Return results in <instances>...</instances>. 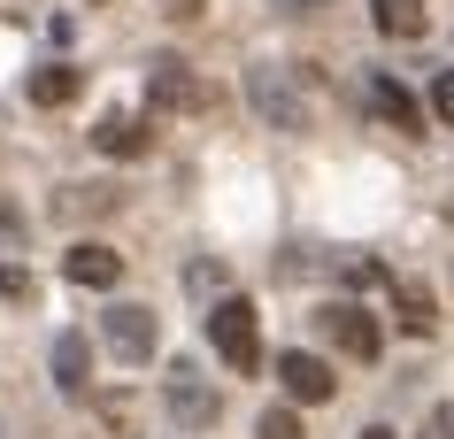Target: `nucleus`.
I'll use <instances>...</instances> for the list:
<instances>
[{"label":"nucleus","instance_id":"5","mask_svg":"<svg viewBox=\"0 0 454 439\" xmlns=\"http://www.w3.org/2000/svg\"><path fill=\"white\" fill-rule=\"evenodd\" d=\"M62 278L85 286V293H108L123 278V255H116V247H100V239H77L70 255H62Z\"/></svg>","mask_w":454,"mask_h":439},{"label":"nucleus","instance_id":"15","mask_svg":"<svg viewBox=\"0 0 454 439\" xmlns=\"http://www.w3.org/2000/svg\"><path fill=\"white\" fill-rule=\"evenodd\" d=\"M254 439H301V401H278V409H262Z\"/></svg>","mask_w":454,"mask_h":439},{"label":"nucleus","instance_id":"8","mask_svg":"<svg viewBox=\"0 0 454 439\" xmlns=\"http://www.w3.org/2000/svg\"><path fill=\"white\" fill-rule=\"evenodd\" d=\"M93 146H100V154H116V162H139L146 146H154V131H146V116H123V108H116V116L93 123Z\"/></svg>","mask_w":454,"mask_h":439},{"label":"nucleus","instance_id":"11","mask_svg":"<svg viewBox=\"0 0 454 439\" xmlns=\"http://www.w3.org/2000/svg\"><path fill=\"white\" fill-rule=\"evenodd\" d=\"M370 24H378L385 39H424L431 8H424V0H370Z\"/></svg>","mask_w":454,"mask_h":439},{"label":"nucleus","instance_id":"7","mask_svg":"<svg viewBox=\"0 0 454 439\" xmlns=\"http://www.w3.org/2000/svg\"><path fill=\"white\" fill-rule=\"evenodd\" d=\"M362 93H370V108H378V116L393 123V131H424V100L408 93L401 77H385V70H378L370 85H362Z\"/></svg>","mask_w":454,"mask_h":439},{"label":"nucleus","instance_id":"2","mask_svg":"<svg viewBox=\"0 0 454 439\" xmlns=\"http://www.w3.org/2000/svg\"><path fill=\"white\" fill-rule=\"evenodd\" d=\"M100 340H108V355H116V363H154L162 324H154V309H139V301H116V309H108V324H100Z\"/></svg>","mask_w":454,"mask_h":439},{"label":"nucleus","instance_id":"13","mask_svg":"<svg viewBox=\"0 0 454 439\" xmlns=\"http://www.w3.org/2000/svg\"><path fill=\"white\" fill-rule=\"evenodd\" d=\"M77 85H85V77H77L70 62H47V70H31V100H39V108H70Z\"/></svg>","mask_w":454,"mask_h":439},{"label":"nucleus","instance_id":"14","mask_svg":"<svg viewBox=\"0 0 454 439\" xmlns=\"http://www.w3.org/2000/svg\"><path fill=\"white\" fill-rule=\"evenodd\" d=\"M100 424L116 439H139V401H131V393H108V401H100Z\"/></svg>","mask_w":454,"mask_h":439},{"label":"nucleus","instance_id":"1","mask_svg":"<svg viewBox=\"0 0 454 439\" xmlns=\"http://www.w3.org/2000/svg\"><path fill=\"white\" fill-rule=\"evenodd\" d=\"M208 347L239 370V378L262 370V317H254V301H247V293H223V301L208 309Z\"/></svg>","mask_w":454,"mask_h":439},{"label":"nucleus","instance_id":"21","mask_svg":"<svg viewBox=\"0 0 454 439\" xmlns=\"http://www.w3.org/2000/svg\"><path fill=\"white\" fill-rule=\"evenodd\" d=\"M293 8H324V0H293Z\"/></svg>","mask_w":454,"mask_h":439},{"label":"nucleus","instance_id":"18","mask_svg":"<svg viewBox=\"0 0 454 439\" xmlns=\"http://www.w3.org/2000/svg\"><path fill=\"white\" fill-rule=\"evenodd\" d=\"M416 439H454V401H439V409L424 416V432H416Z\"/></svg>","mask_w":454,"mask_h":439},{"label":"nucleus","instance_id":"10","mask_svg":"<svg viewBox=\"0 0 454 439\" xmlns=\"http://www.w3.org/2000/svg\"><path fill=\"white\" fill-rule=\"evenodd\" d=\"M169 416H177V424H185V432H200V424H215V393L200 386V378H192V370H169Z\"/></svg>","mask_w":454,"mask_h":439},{"label":"nucleus","instance_id":"9","mask_svg":"<svg viewBox=\"0 0 454 439\" xmlns=\"http://www.w3.org/2000/svg\"><path fill=\"white\" fill-rule=\"evenodd\" d=\"M54 386L70 393V401H85V386H93V340L85 332H62L54 340Z\"/></svg>","mask_w":454,"mask_h":439},{"label":"nucleus","instance_id":"19","mask_svg":"<svg viewBox=\"0 0 454 439\" xmlns=\"http://www.w3.org/2000/svg\"><path fill=\"white\" fill-rule=\"evenodd\" d=\"M169 16H177V24H192V16H200V8H208V0H162Z\"/></svg>","mask_w":454,"mask_h":439},{"label":"nucleus","instance_id":"4","mask_svg":"<svg viewBox=\"0 0 454 439\" xmlns=\"http://www.w3.org/2000/svg\"><path fill=\"white\" fill-rule=\"evenodd\" d=\"M278 386H286V401H301V409H316V401H332L339 378L324 355H278Z\"/></svg>","mask_w":454,"mask_h":439},{"label":"nucleus","instance_id":"3","mask_svg":"<svg viewBox=\"0 0 454 439\" xmlns=\"http://www.w3.org/2000/svg\"><path fill=\"white\" fill-rule=\"evenodd\" d=\"M316 324H324V340H332L339 355H355V363H378L385 332H378V317H370V309H355V301H332Z\"/></svg>","mask_w":454,"mask_h":439},{"label":"nucleus","instance_id":"16","mask_svg":"<svg viewBox=\"0 0 454 439\" xmlns=\"http://www.w3.org/2000/svg\"><path fill=\"white\" fill-rule=\"evenodd\" d=\"M0 301H31V270L24 263H0Z\"/></svg>","mask_w":454,"mask_h":439},{"label":"nucleus","instance_id":"20","mask_svg":"<svg viewBox=\"0 0 454 439\" xmlns=\"http://www.w3.org/2000/svg\"><path fill=\"white\" fill-rule=\"evenodd\" d=\"M362 439H401V432H385V424H370V432H362Z\"/></svg>","mask_w":454,"mask_h":439},{"label":"nucleus","instance_id":"12","mask_svg":"<svg viewBox=\"0 0 454 439\" xmlns=\"http://www.w3.org/2000/svg\"><path fill=\"white\" fill-rule=\"evenodd\" d=\"M393 309H401V332H408V340H431V332H439V309H431L424 286H393Z\"/></svg>","mask_w":454,"mask_h":439},{"label":"nucleus","instance_id":"17","mask_svg":"<svg viewBox=\"0 0 454 439\" xmlns=\"http://www.w3.org/2000/svg\"><path fill=\"white\" fill-rule=\"evenodd\" d=\"M431 116H439V123H454V70H439V77H431Z\"/></svg>","mask_w":454,"mask_h":439},{"label":"nucleus","instance_id":"6","mask_svg":"<svg viewBox=\"0 0 454 439\" xmlns=\"http://www.w3.org/2000/svg\"><path fill=\"white\" fill-rule=\"evenodd\" d=\"M146 100H154V108H208V85H200L185 62H154V70H146Z\"/></svg>","mask_w":454,"mask_h":439}]
</instances>
